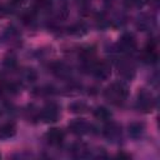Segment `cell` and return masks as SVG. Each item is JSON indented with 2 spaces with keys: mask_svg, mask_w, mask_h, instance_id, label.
<instances>
[{
  "mask_svg": "<svg viewBox=\"0 0 160 160\" xmlns=\"http://www.w3.org/2000/svg\"><path fill=\"white\" fill-rule=\"evenodd\" d=\"M128 96V86L122 82H114L105 90V98L112 104L122 102Z\"/></svg>",
  "mask_w": 160,
  "mask_h": 160,
  "instance_id": "1",
  "label": "cell"
},
{
  "mask_svg": "<svg viewBox=\"0 0 160 160\" xmlns=\"http://www.w3.org/2000/svg\"><path fill=\"white\" fill-rule=\"evenodd\" d=\"M40 118L45 122H54L59 118V110H58V108L55 105H48L40 112Z\"/></svg>",
  "mask_w": 160,
  "mask_h": 160,
  "instance_id": "2",
  "label": "cell"
},
{
  "mask_svg": "<svg viewBox=\"0 0 160 160\" xmlns=\"http://www.w3.org/2000/svg\"><path fill=\"white\" fill-rule=\"evenodd\" d=\"M111 72L110 65L106 61H100L92 65V74L98 79H106Z\"/></svg>",
  "mask_w": 160,
  "mask_h": 160,
  "instance_id": "3",
  "label": "cell"
},
{
  "mask_svg": "<svg viewBox=\"0 0 160 160\" xmlns=\"http://www.w3.org/2000/svg\"><path fill=\"white\" fill-rule=\"evenodd\" d=\"M64 138H65L64 131L58 128H52L46 132V140L51 145H60L64 141Z\"/></svg>",
  "mask_w": 160,
  "mask_h": 160,
  "instance_id": "4",
  "label": "cell"
},
{
  "mask_svg": "<svg viewBox=\"0 0 160 160\" xmlns=\"http://www.w3.org/2000/svg\"><path fill=\"white\" fill-rule=\"evenodd\" d=\"M135 45H136L135 39H134V36L130 35V34L122 35V38H121L120 41H119V46H120L124 51H131V50L135 48Z\"/></svg>",
  "mask_w": 160,
  "mask_h": 160,
  "instance_id": "5",
  "label": "cell"
},
{
  "mask_svg": "<svg viewBox=\"0 0 160 160\" xmlns=\"http://www.w3.org/2000/svg\"><path fill=\"white\" fill-rule=\"evenodd\" d=\"M69 128L72 132L75 134H84L88 130V124L84 121V120H80V119H75L72 120L70 124H69Z\"/></svg>",
  "mask_w": 160,
  "mask_h": 160,
  "instance_id": "6",
  "label": "cell"
},
{
  "mask_svg": "<svg viewBox=\"0 0 160 160\" xmlns=\"http://www.w3.org/2000/svg\"><path fill=\"white\" fill-rule=\"evenodd\" d=\"M16 132V128L12 122H5L0 126V138L1 139H9L14 136Z\"/></svg>",
  "mask_w": 160,
  "mask_h": 160,
  "instance_id": "7",
  "label": "cell"
},
{
  "mask_svg": "<svg viewBox=\"0 0 160 160\" xmlns=\"http://www.w3.org/2000/svg\"><path fill=\"white\" fill-rule=\"evenodd\" d=\"M139 105L144 111H149L152 109V100L150 99V96H148L145 92H142L139 96Z\"/></svg>",
  "mask_w": 160,
  "mask_h": 160,
  "instance_id": "8",
  "label": "cell"
},
{
  "mask_svg": "<svg viewBox=\"0 0 160 160\" xmlns=\"http://www.w3.org/2000/svg\"><path fill=\"white\" fill-rule=\"evenodd\" d=\"M94 115H95V118H96L98 120H102V121L109 120L110 116H111L110 111H109L106 108H104V106H99V108H96V110L94 111Z\"/></svg>",
  "mask_w": 160,
  "mask_h": 160,
  "instance_id": "9",
  "label": "cell"
},
{
  "mask_svg": "<svg viewBox=\"0 0 160 160\" xmlns=\"http://www.w3.org/2000/svg\"><path fill=\"white\" fill-rule=\"evenodd\" d=\"M142 59H144L145 62L154 64V62H156V60H158V55H156L155 50L145 49V52H144V55H142Z\"/></svg>",
  "mask_w": 160,
  "mask_h": 160,
  "instance_id": "10",
  "label": "cell"
},
{
  "mask_svg": "<svg viewBox=\"0 0 160 160\" xmlns=\"http://www.w3.org/2000/svg\"><path fill=\"white\" fill-rule=\"evenodd\" d=\"M142 132V125L139 124V122H132L130 126H129V134L134 138H138L139 135H141Z\"/></svg>",
  "mask_w": 160,
  "mask_h": 160,
  "instance_id": "11",
  "label": "cell"
},
{
  "mask_svg": "<svg viewBox=\"0 0 160 160\" xmlns=\"http://www.w3.org/2000/svg\"><path fill=\"white\" fill-rule=\"evenodd\" d=\"M85 104H82V102H72L70 106H69V109L72 111V112H82L84 110H85Z\"/></svg>",
  "mask_w": 160,
  "mask_h": 160,
  "instance_id": "12",
  "label": "cell"
},
{
  "mask_svg": "<svg viewBox=\"0 0 160 160\" xmlns=\"http://www.w3.org/2000/svg\"><path fill=\"white\" fill-rule=\"evenodd\" d=\"M128 6H139L141 4V0H124Z\"/></svg>",
  "mask_w": 160,
  "mask_h": 160,
  "instance_id": "13",
  "label": "cell"
},
{
  "mask_svg": "<svg viewBox=\"0 0 160 160\" xmlns=\"http://www.w3.org/2000/svg\"><path fill=\"white\" fill-rule=\"evenodd\" d=\"M118 158H125V159H129L130 156L126 155V154H124V152H120V154H118Z\"/></svg>",
  "mask_w": 160,
  "mask_h": 160,
  "instance_id": "14",
  "label": "cell"
},
{
  "mask_svg": "<svg viewBox=\"0 0 160 160\" xmlns=\"http://www.w3.org/2000/svg\"><path fill=\"white\" fill-rule=\"evenodd\" d=\"M15 4H19V2H21V1H24V0H12Z\"/></svg>",
  "mask_w": 160,
  "mask_h": 160,
  "instance_id": "15",
  "label": "cell"
},
{
  "mask_svg": "<svg viewBox=\"0 0 160 160\" xmlns=\"http://www.w3.org/2000/svg\"><path fill=\"white\" fill-rule=\"evenodd\" d=\"M0 115H1V110H0Z\"/></svg>",
  "mask_w": 160,
  "mask_h": 160,
  "instance_id": "16",
  "label": "cell"
}]
</instances>
